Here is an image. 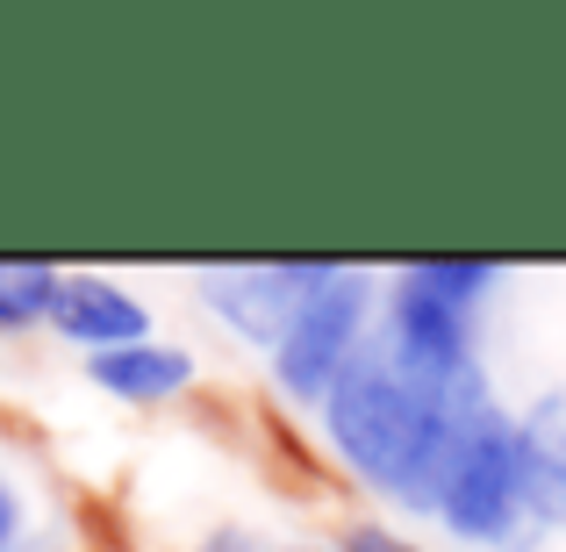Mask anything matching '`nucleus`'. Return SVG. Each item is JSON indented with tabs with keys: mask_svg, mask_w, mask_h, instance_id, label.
I'll return each mask as SVG.
<instances>
[{
	"mask_svg": "<svg viewBox=\"0 0 566 552\" xmlns=\"http://www.w3.org/2000/svg\"><path fill=\"white\" fill-rule=\"evenodd\" d=\"M86 381L115 402H172L193 387V352L187 345H166V337H144V345H115V352H86Z\"/></svg>",
	"mask_w": 566,
	"mask_h": 552,
	"instance_id": "nucleus-6",
	"label": "nucleus"
},
{
	"mask_svg": "<svg viewBox=\"0 0 566 552\" xmlns=\"http://www.w3.org/2000/svg\"><path fill=\"white\" fill-rule=\"evenodd\" d=\"M416 280H423L430 294H444V302L473 309V316L502 294V265H488V259H423V265H416Z\"/></svg>",
	"mask_w": 566,
	"mask_h": 552,
	"instance_id": "nucleus-9",
	"label": "nucleus"
},
{
	"mask_svg": "<svg viewBox=\"0 0 566 552\" xmlns=\"http://www.w3.org/2000/svg\"><path fill=\"white\" fill-rule=\"evenodd\" d=\"M14 539H22V502H14V488L0 481V552H14Z\"/></svg>",
	"mask_w": 566,
	"mask_h": 552,
	"instance_id": "nucleus-12",
	"label": "nucleus"
},
{
	"mask_svg": "<svg viewBox=\"0 0 566 552\" xmlns=\"http://www.w3.org/2000/svg\"><path fill=\"white\" fill-rule=\"evenodd\" d=\"M280 552H323V545H280Z\"/></svg>",
	"mask_w": 566,
	"mask_h": 552,
	"instance_id": "nucleus-13",
	"label": "nucleus"
},
{
	"mask_svg": "<svg viewBox=\"0 0 566 552\" xmlns=\"http://www.w3.org/2000/svg\"><path fill=\"white\" fill-rule=\"evenodd\" d=\"M43 323L80 352H115V345H144L151 337L144 294H129L108 273H57V294H51V316Z\"/></svg>",
	"mask_w": 566,
	"mask_h": 552,
	"instance_id": "nucleus-5",
	"label": "nucleus"
},
{
	"mask_svg": "<svg viewBox=\"0 0 566 552\" xmlns=\"http://www.w3.org/2000/svg\"><path fill=\"white\" fill-rule=\"evenodd\" d=\"M430 517H438L452 539H467L481 552L545 545L553 510L538 502L524 438H516V416L502 409V402L452 445V459H444V473H438V496H430Z\"/></svg>",
	"mask_w": 566,
	"mask_h": 552,
	"instance_id": "nucleus-2",
	"label": "nucleus"
},
{
	"mask_svg": "<svg viewBox=\"0 0 566 552\" xmlns=\"http://www.w3.org/2000/svg\"><path fill=\"white\" fill-rule=\"evenodd\" d=\"M374 316H380L374 280H366L359 265L337 259L331 273H323V288L308 294L302 309H294L287 337L265 352V360H273L280 395H294V402H308V409H316V402L337 387V373H345V366L366 352V337H374Z\"/></svg>",
	"mask_w": 566,
	"mask_h": 552,
	"instance_id": "nucleus-3",
	"label": "nucleus"
},
{
	"mask_svg": "<svg viewBox=\"0 0 566 552\" xmlns=\"http://www.w3.org/2000/svg\"><path fill=\"white\" fill-rule=\"evenodd\" d=\"M193 552H273V545H265L251 524H216V531H201V539H193Z\"/></svg>",
	"mask_w": 566,
	"mask_h": 552,
	"instance_id": "nucleus-11",
	"label": "nucleus"
},
{
	"mask_svg": "<svg viewBox=\"0 0 566 552\" xmlns=\"http://www.w3.org/2000/svg\"><path fill=\"white\" fill-rule=\"evenodd\" d=\"M51 294H57V265L0 259V337L8 331H36V323L51 316Z\"/></svg>",
	"mask_w": 566,
	"mask_h": 552,
	"instance_id": "nucleus-8",
	"label": "nucleus"
},
{
	"mask_svg": "<svg viewBox=\"0 0 566 552\" xmlns=\"http://www.w3.org/2000/svg\"><path fill=\"white\" fill-rule=\"evenodd\" d=\"M495 409L488 366L459 373V381H409L387 352L366 337V352L337 373V387L316 402L331 452L352 467V481H366L374 496L401 502V510L430 517L438 473L452 459V445L467 438L481 416Z\"/></svg>",
	"mask_w": 566,
	"mask_h": 552,
	"instance_id": "nucleus-1",
	"label": "nucleus"
},
{
	"mask_svg": "<svg viewBox=\"0 0 566 552\" xmlns=\"http://www.w3.org/2000/svg\"><path fill=\"white\" fill-rule=\"evenodd\" d=\"M516 438H524L538 502L553 510V524H566V387H545V395L516 416Z\"/></svg>",
	"mask_w": 566,
	"mask_h": 552,
	"instance_id": "nucleus-7",
	"label": "nucleus"
},
{
	"mask_svg": "<svg viewBox=\"0 0 566 552\" xmlns=\"http://www.w3.org/2000/svg\"><path fill=\"white\" fill-rule=\"evenodd\" d=\"M337 259H280V265H216V273H201V302L208 316H222L237 337H251L259 352H273L280 337H287L294 309L308 302V294L323 288V273H331Z\"/></svg>",
	"mask_w": 566,
	"mask_h": 552,
	"instance_id": "nucleus-4",
	"label": "nucleus"
},
{
	"mask_svg": "<svg viewBox=\"0 0 566 552\" xmlns=\"http://www.w3.org/2000/svg\"><path fill=\"white\" fill-rule=\"evenodd\" d=\"M337 552H423V545H416L409 531H395V524H345Z\"/></svg>",
	"mask_w": 566,
	"mask_h": 552,
	"instance_id": "nucleus-10",
	"label": "nucleus"
}]
</instances>
